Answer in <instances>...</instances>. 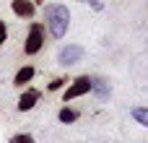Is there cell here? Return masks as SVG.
Segmentation results:
<instances>
[{
  "instance_id": "6da1fadb",
  "label": "cell",
  "mask_w": 148,
  "mask_h": 143,
  "mask_svg": "<svg viewBox=\"0 0 148 143\" xmlns=\"http://www.w3.org/2000/svg\"><path fill=\"white\" fill-rule=\"evenodd\" d=\"M68 26H70V10H68V5H60V3L44 5V31H49L55 39H62L68 34Z\"/></svg>"
},
{
  "instance_id": "7a4b0ae2",
  "label": "cell",
  "mask_w": 148,
  "mask_h": 143,
  "mask_svg": "<svg viewBox=\"0 0 148 143\" xmlns=\"http://www.w3.org/2000/svg\"><path fill=\"white\" fill-rule=\"evenodd\" d=\"M44 39H47L44 23H42V21H34V23L29 26V34H26V42H23V52H26V55H36V52L44 47Z\"/></svg>"
},
{
  "instance_id": "3957f363",
  "label": "cell",
  "mask_w": 148,
  "mask_h": 143,
  "mask_svg": "<svg viewBox=\"0 0 148 143\" xmlns=\"http://www.w3.org/2000/svg\"><path fill=\"white\" fill-rule=\"evenodd\" d=\"M88 91H91V78H88V76H78L75 81H70V86H65L62 102L68 104V102L78 99V96H83V94H88Z\"/></svg>"
},
{
  "instance_id": "277c9868",
  "label": "cell",
  "mask_w": 148,
  "mask_h": 143,
  "mask_svg": "<svg viewBox=\"0 0 148 143\" xmlns=\"http://www.w3.org/2000/svg\"><path fill=\"white\" fill-rule=\"evenodd\" d=\"M81 57H83V47H78V44H68V47L60 50L57 63H60L62 68H70V65H75V63H81Z\"/></svg>"
},
{
  "instance_id": "5b68a950",
  "label": "cell",
  "mask_w": 148,
  "mask_h": 143,
  "mask_svg": "<svg viewBox=\"0 0 148 143\" xmlns=\"http://www.w3.org/2000/svg\"><path fill=\"white\" fill-rule=\"evenodd\" d=\"M39 96H42V94H39L36 89H26V91L18 96V104H16V107H18V112H31V109L36 107Z\"/></svg>"
},
{
  "instance_id": "8992f818",
  "label": "cell",
  "mask_w": 148,
  "mask_h": 143,
  "mask_svg": "<svg viewBox=\"0 0 148 143\" xmlns=\"http://www.w3.org/2000/svg\"><path fill=\"white\" fill-rule=\"evenodd\" d=\"M10 10H13L18 18H34L36 5H34L31 0H13V3H10Z\"/></svg>"
},
{
  "instance_id": "52a82bcc",
  "label": "cell",
  "mask_w": 148,
  "mask_h": 143,
  "mask_svg": "<svg viewBox=\"0 0 148 143\" xmlns=\"http://www.w3.org/2000/svg\"><path fill=\"white\" fill-rule=\"evenodd\" d=\"M34 73H36V68H34V65H23V68H18V73L13 76V86L26 89V83H31Z\"/></svg>"
},
{
  "instance_id": "ba28073f",
  "label": "cell",
  "mask_w": 148,
  "mask_h": 143,
  "mask_svg": "<svg viewBox=\"0 0 148 143\" xmlns=\"http://www.w3.org/2000/svg\"><path fill=\"white\" fill-rule=\"evenodd\" d=\"M57 120H60L62 125H70V122L78 120V109H73V107H62V109L57 112Z\"/></svg>"
},
{
  "instance_id": "9c48e42d",
  "label": "cell",
  "mask_w": 148,
  "mask_h": 143,
  "mask_svg": "<svg viewBox=\"0 0 148 143\" xmlns=\"http://www.w3.org/2000/svg\"><path fill=\"white\" fill-rule=\"evenodd\" d=\"M91 91H96L99 99H107V96H109V86H107L104 81H99V78H91Z\"/></svg>"
},
{
  "instance_id": "30bf717a",
  "label": "cell",
  "mask_w": 148,
  "mask_h": 143,
  "mask_svg": "<svg viewBox=\"0 0 148 143\" xmlns=\"http://www.w3.org/2000/svg\"><path fill=\"white\" fill-rule=\"evenodd\" d=\"M130 115H133V120H135V122H140L143 128H148V109H146V107H135Z\"/></svg>"
},
{
  "instance_id": "8fae6325",
  "label": "cell",
  "mask_w": 148,
  "mask_h": 143,
  "mask_svg": "<svg viewBox=\"0 0 148 143\" xmlns=\"http://www.w3.org/2000/svg\"><path fill=\"white\" fill-rule=\"evenodd\" d=\"M10 143H36V141H34L29 133H16V135L10 138Z\"/></svg>"
},
{
  "instance_id": "7c38bea8",
  "label": "cell",
  "mask_w": 148,
  "mask_h": 143,
  "mask_svg": "<svg viewBox=\"0 0 148 143\" xmlns=\"http://www.w3.org/2000/svg\"><path fill=\"white\" fill-rule=\"evenodd\" d=\"M65 83H68V81H65V78H55V81H52V83H47V91H60V89H62V86H65Z\"/></svg>"
},
{
  "instance_id": "4fadbf2b",
  "label": "cell",
  "mask_w": 148,
  "mask_h": 143,
  "mask_svg": "<svg viewBox=\"0 0 148 143\" xmlns=\"http://www.w3.org/2000/svg\"><path fill=\"white\" fill-rule=\"evenodd\" d=\"M5 39H8V26L5 21H0V44H5Z\"/></svg>"
}]
</instances>
